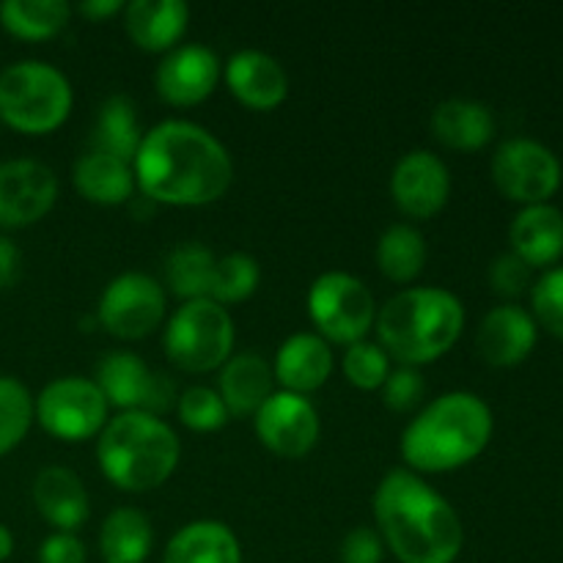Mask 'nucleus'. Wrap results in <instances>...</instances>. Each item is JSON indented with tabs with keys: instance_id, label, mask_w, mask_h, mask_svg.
<instances>
[{
	"instance_id": "f257e3e1",
	"label": "nucleus",
	"mask_w": 563,
	"mask_h": 563,
	"mask_svg": "<svg viewBox=\"0 0 563 563\" xmlns=\"http://www.w3.org/2000/svg\"><path fill=\"white\" fill-rule=\"evenodd\" d=\"M132 170L143 196L168 207H207L234 181L229 148L201 124L181 119L163 121L143 135Z\"/></svg>"
},
{
	"instance_id": "f03ea898",
	"label": "nucleus",
	"mask_w": 563,
	"mask_h": 563,
	"mask_svg": "<svg viewBox=\"0 0 563 563\" xmlns=\"http://www.w3.org/2000/svg\"><path fill=\"white\" fill-rule=\"evenodd\" d=\"M374 520L399 563H454L465 528L454 506L418 473L396 467L374 493Z\"/></svg>"
},
{
	"instance_id": "7ed1b4c3",
	"label": "nucleus",
	"mask_w": 563,
	"mask_h": 563,
	"mask_svg": "<svg viewBox=\"0 0 563 563\" xmlns=\"http://www.w3.org/2000/svg\"><path fill=\"white\" fill-rule=\"evenodd\" d=\"M493 429V410L482 396L451 390L407 423L401 434V460L412 473H451L484 454Z\"/></svg>"
},
{
	"instance_id": "20e7f679",
	"label": "nucleus",
	"mask_w": 563,
	"mask_h": 563,
	"mask_svg": "<svg viewBox=\"0 0 563 563\" xmlns=\"http://www.w3.org/2000/svg\"><path fill=\"white\" fill-rule=\"evenodd\" d=\"M377 344L401 366H427L443 357L465 330V306L440 286H412L390 297L374 319Z\"/></svg>"
},
{
	"instance_id": "39448f33",
	"label": "nucleus",
	"mask_w": 563,
	"mask_h": 563,
	"mask_svg": "<svg viewBox=\"0 0 563 563\" xmlns=\"http://www.w3.org/2000/svg\"><path fill=\"white\" fill-rule=\"evenodd\" d=\"M181 445L174 429L148 412H119L97 438L102 476L124 493H148L174 476Z\"/></svg>"
},
{
	"instance_id": "423d86ee",
	"label": "nucleus",
	"mask_w": 563,
	"mask_h": 563,
	"mask_svg": "<svg viewBox=\"0 0 563 563\" xmlns=\"http://www.w3.org/2000/svg\"><path fill=\"white\" fill-rule=\"evenodd\" d=\"M71 104V82L47 60H16L0 71V121L22 135L55 132Z\"/></svg>"
},
{
	"instance_id": "0eeeda50",
	"label": "nucleus",
	"mask_w": 563,
	"mask_h": 563,
	"mask_svg": "<svg viewBox=\"0 0 563 563\" xmlns=\"http://www.w3.org/2000/svg\"><path fill=\"white\" fill-rule=\"evenodd\" d=\"M234 319L214 300H187L165 324L163 346L176 368L207 374L223 366L234 352Z\"/></svg>"
},
{
	"instance_id": "6e6552de",
	"label": "nucleus",
	"mask_w": 563,
	"mask_h": 563,
	"mask_svg": "<svg viewBox=\"0 0 563 563\" xmlns=\"http://www.w3.org/2000/svg\"><path fill=\"white\" fill-rule=\"evenodd\" d=\"M308 317L328 344L352 346L374 328L377 306L361 278L330 269L308 289Z\"/></svg>"
},
{
	"instance_id": "1a4fd4ad",
	"label": "nucleus",
	"mask_w": 563,
	"mask_h": 563,
	"mask_svg": "<svg viewBox=\"0 0 563 563\" xmlns=\"http://www.w3.org/2000/svg\"><path fill=\"white\" fill-rule=\"evenodd\" d=\"M36 421L49 438L64 443H82L99 438L110 421V405L99 385L86 377H60L44 385L33 399Z\"/></svg>"
},
{
	"instance_id": "9d476101",
	"label": "nucleus",
	"mask_w": 563,
	"mask_h": 563,
	"mask_svg": "<svg viewBox=\"0 0 563 563\" xmlns=\"http://www.w3.org/2000/svg\"><path fill=\"white\" fill-rule=\"evenodd\" d=\"M163 284L146 273H121L104 286L99 297V324L121 341H141L152 335L165 319Z\"/></svg>"
},
{
	"instance_id": "9b49d317",
	"label": "nucleus",
	"mask_w": 563,
	"mask_h": 563,
	"mask_svg": "<svg viewBox=\"0 0 563 563\" xmlns=\"http://www.w3.org/2000/svg\"><path fill=\"white\" fill-rule=\"evenodd\" d=\"M99 390L104 394L110 407H119L121 412H148L159 418L174 407L176 385L163 372H154L146 366L143 357L135 352L115 350L104 355L97 366Z\"/></svg>"
},
{
	"instance_id": "f8f14e48",
	"label": "nucleus",
	"mask_w": 563,
	"mask_h": 563,
	"mask_svg": "<svg viewBox=\"0 0 563 563\" xmlns=\"http://www.w3.org/2000/svg\"><path fill=\"white\" fill-rule=\"evenodd\" d=\"M493 179L506 198L522 207L548 203L561 187V163L544 143L511 137L495 152Z\"/></svg>"
},
{
	"instance_id": "ddd939ff",
	"label": "nucleus",
	"mask_w": 563,
	"mask_h": 563,
	"mask_svg": "<svg viewBox=\"0 0 563 563\" xmlns=\"http://www.w3.org/2000/svg\"><path fill=\"white\" fill-rule=\"evenodd\" d=\"M58 201V176L38 159L0 163V225L27 229L47 218Z\"/></svg>"
},
{
	"instance_id": "4468645a",
	"label": "nucleus",
	"mask_w": 563,
	"mask_h": 563,
	"mask_svg": "<svg viewBox=\"0 0 563 563\" xmlns=\"http://www.w3.org/2000/svg\"><path fill=\"white\" fill-rule=\"evenodd\" d=\"M256 434L264 449L284 460H302L317 445L322 423L308 396L275 390L256 412Z\"/></svg>"
},
{
	"instance_id": "2eb2a0df",
	"label": "nucleus",
	"mask_w": 563,
	"mask_h": 563,
	"mask_svg": "<svg viewBox=\"0 0 563 563\" xmlns=\"http://www.w3.org/2000/svg\"><path fill=\"white\" fill-rule=\"evenodd\" d=\"M394 203L412 220H429L449 203V165L427 148L407 152L390 174Z\"/></svg>"
},
{
	"instance_id": "dca6fc26",
	"label": "nucleus",
	"mask_w": 563,
	"mask_h": 563,
	"mask_svg": "<svg viewBox=\"0 0 563 563\" xmlns=\"http://www.w3.org/2000/svg\"><path fill=\"white\" fill-rule=\"evenodd\" d=\"M220 71V58L207 44H179L159 60L154 86L163 102L174 108H192L218 88Z\"/></svg>"
},
{
	"instance_id": "f3484780",
	"label": "nucleus",
	"mask_w": 563,
	"mask_h": 563,
	"mask_svg": "<svg viewBox=\"0 0 563 563\" xmlns=\"http://www.w3.org/2000/svg\"><path fill=\"white\" fill-rule=\"evenodd\" d=\"M539 339V324L526 308L498 306L482 319L476 333V350L484 363L509 368L526 361Z\"/></svg>"
},
{
	"instance_id": "a211bd4d",
	"label": "nucleus",
	"mask_w": 563,
	"mask_h": 563,
	"mask_svg": "<svg viewBox=\"0 0 563 563\" xmlns=\"http://www.w3.org/2000/svg\"><path fill=\"white\" fill-rule=\"evenodd\" d=\"M223 77L236 102L251 110H275L289 93L286 69L262 49H240L231 55Z\"/></svg>"
},
{
	"instance_id": "6ab92c4d",
	"label": "nucleus",
	"mask_w": 563,
	"mask_h": 563,
	"mask_svg": "<svg viewBox=\"0 0 563 563\" xmlns=\"http://www.w3.org/2000/svg\"><path fill=\"white\" fill-rule=\"evenodd\" d=\"M273 374L289 394H313L333 374V352H330V344L319 333L289 335L278 346Z\"/></svg>"
},
{
	"instance_id": "aec40b11",
	"label": "nucleus",
	"mask_w": 563,
	"mask_h": 563,
	"mask_svg": "<svg viewBox=\"0 0 563 563\" xmlns=\"http://www.w3.org/2000/svg\"><path fill=\"white\" fill-rule=\"evenodd\" d=\"M124 31L146 53H170L187 33L190 9L181 0H132L124 5Z\"/></svg>"
},
{
	"instance_id": "412c9836",
	"label": "nucleus",
	"mask_w": 563,
	"mask_h": 563,
	"mask_svg": "<svg viewBox=\"0 0 563 563\" xmlns=\"http://www.w3.org/2000/svg\"><path fill=\"white\" fill-rule=\"evenodd\" d=\"M33 504L55 531L75 533L91 515L88 489L69 467L49 465L33 482Z\"/></svg>"
},
{
	"instance_id": "4be33fe9",
	"label": "nucleus",
	"mask_w": 563,
	"mask_h": 563,
	"mask_svg": "<svg viewBox=\"0 0 563 563\" xmlns=\"http://www.w3.org/2000/svg\"><path fill=\"white\" fill-rule=\"evenodd\" d=\"M273 366L256 352H240L231 355L220 366L218 394L223 399L229 416L251 418L262 410L264 401L275 394Z\"/></svg>"
},
{
	"instance_id": "5701e85b",
	"label": "nucleus",
	"mask_w": 563,
	"mask_h": 563,
	"mask_svg": "<svg viewBox=\"0 0 563 563\" xmlns=\"http://www.w3.org/2000/svg\"><path fill=\"white\" fill-rule=\"evenodd\" d=\"M511 253L528 267H550L563 256V212L553 203L522 207L509 231Z\"/></svg>"
},
{
	"instance_id": "b1692460",
	"label": "nucleus",
	"mask_w": 563,
	"mask_h": 563,
	"mask_svg": "<svg viewBox=\"0 0 563 563\" xmlns=\"http://www.w3.org/2000/svg\"><path fill=\"white\" fill-rule=\"evenodd\" d=\"M71 181L75 190L80 192L86 201L99 203V207H119L126 203L135 192V170L130 163L91 148L82 154L71 168Z\"/></svg>"
},
{
	"instance_id": "393cba45",
	"label": "nucleus",
	"mask_w": 563,
	"mask_h": 563,
	"mask_svg": "<svg viewBox=\"0 0 563 563\" xmlns=\"http://www.w3.org/2000/svg\"><path fill=\"white\" fill-rule=\"evenodd\" d=\"M432 135L454 152H478L495 137V115L484 102L445 99L432 113Z\"/></svg>"
},
{
	"instance_id": "a878e982",
	"label": "nucleus",
	"mask_w": 563,
	"mask_h": 563,
	"mask_svg": "<svg viewBox=\"0 0 563 563\" xmlns=\"http://www.w3.org/2000/svg\"><path fill=\"white\" fill-rule=\"evenodd\" d=\"M163 563H242L240 539L225 522H187L170 537Z\"/></svg>"
},
{
	"instance_id": "bb28decb",
	"label": "nucleus",
	"mask_w": 563,
	"mask_h": 563,
	"mask_svg": "<svg viewBox=\"0 0 563 563\" xmlns=\"http://www.w3.org/2000/svg\"><path fill=\"white\" fill-rule=\"evenodd\" d=\"M154 531L143 511L121 506L99 528V555L104 563H143L152 553Z\"/></svg>"
},
{
	"instance_id": "cd10ccee",
	"label": "nucleus",
	"mask_w": 563,
	"mask_h": 563,
	"mask_svg": "<svg viewBox=\"0 0 563 563\" xmlns=\"http://www.w3.org/2000/svg\"><path fill=\"white\" fill-rule=\"evenodd\" d=\"M143 132L141 121H137L135 102L124 93L104 99L99 108L97 124H93V148L113 157L124 159L132 165L137 148H141Z\"/></svg>"
},
{
	"instance_id": "c85d7f7f",
	"label": "nucleus",
	"mask_w": 563,
	"mask_h": 563,
	"mask_svg": "<svg viewBox=\"0 0 563 563\" xmlns=\"http://www.w3.org/2000/svg\"><path fill=\"white\" fill-rule=\"evenodd\" d=\"M71 5L66 0H5L0 3V25L22 42H47L69 25Z\"/></svg>"
},
{
	"instance_id": "c756f323",
	"label": "nucleus",
	"mask_w": 563,
	"mask_h": 563,
	"mask_svg": "<svg viewBox=\"0 0 563 563\" xmlns=\"http://www.w3.org/2000/svg\"><path fill=\"white\" fill-rule=\"evenodd\" d=\"M427 264V240L410 223H396L377 242V267L394 284H410Z\"/></svg>"
},
{
	"instance_id": "7c9ffc66",
	"label": "nucleus",
	"mask_w": 563,
	"mask_h": 563,
	"mask_svg": "<svg viewBox=\"0 0 563 563\" xmlns=\"http://www.w3.org/2000/svg\"><path fill=\"white\" fill-rule=\"evenodd\" d=\"M218 256L201 242L174 247L165 262V284L181 300H209V286Z\"/></svg>"
},
{
	"instance_id": "2f4dec72",
	"label": "nucleus",
	"mask_w": 563,
	"mask_h": 563,
	"mask_svg": "<svg viewBox=\"0 0 563 563\" xmlns=\"http://www.w3.org/2000/svg\"><path fill=\"white\" fill-rule=\"evenodd\" d=\"M36 421L33 396L20 379L0 377V456L11 454Z\"/></svg>"
},
{
	"instance_id": "473e14b6",
	"label": "nucleus",
	"mask_w": 563,
	"mask_h": 563,
	"mask_svg": "<svg viewBox=\"0 0 563 563\" xmlns=\"http://www.w3.org/2000/svg\"><path fill=\"white\" fill-rule=\"evenodd\" d=\"M258 280H262V269L258 262L251 253H229V256H220L214 264L212 273V286H209V300H214L218 306H231V302H242L258 289Z\"/></svg>"
},
{
	"instance_id": "72a5a7b5",
	"label": "nucleus",
	"mask_w": 563,
	"mask_h": 563,
	"mask_svg": "<svg viewBox=\"0 0 563 563\" xmlns=\"http://www.w3.org/2000/svg\"><path fill=\"white\" fill-rule=\"evenodd\" d=\"M344 377L355 385L357 390H379L390 374V357L374 341H357L346 346L344 352Z\"/></svg>"
},
{
	"instance_id": "f704fd0d",
	"label": "nucleus",
	"mask_w": 563,
	"mask_h": 563,
	"mask_svg": "<svg viewBox=\"0 0 563 563\" xmlns=\"http://www.w3.org/2000/svg\"><path fill=\"white\" fill-rule=\"evenodd\" d=\"M176 410H179L181 423L192 432H218L231 418L218 390L207 388V385L187 388L176 401Z\"/></svg>"
},
{
	"instance_id": "c9c22d12",
	"label": "nucleus",
	"mask_w": 563,
	"mask_h": 563,
	"mask_svg": "<svg viewBox=\"0 0 563 563\" xmlns=\"http://www.w3.org/2000/svg\"><path fill=\"white\" fill-rule=\"evenodd\" d=\"M533 319L555 339H563V267H553L533 284Z\"/></svg>"
},
{
	"instance_id": "e433bc0d",
	"label": "nucleus",
	"mask_w": 563,
	"mask_h": 563,
	"mask_svg": "<svg viewBox=\"0 0 563 563\" xmlns=\"http://www.w3.org/2000/svg\"><path fill=\"white\" fill-rule=\"evenodd\" d=\"M379 390H383V401L388 410L410 412L427 396V379H423V374L418 368L399 366L388 374V379H385V385Z\"/></svg>"
},
{
	"instance_id": "4c0bfd02",
	"label": "nucleus",
	"mask_w": 563,
	"mask_h": 563,
	"mask_svg": "<svg viewBox=\"0 0 563 563\" xmlns=\"http://www.w3.org/2000/svg\"><path fill=\"white\" fill-rule=\"evenodd\" d=\"M489 284L498 295L504 297H517L528 289L531 284V267L526 262L515 256V253H504L493 262L489 267Z\"/></svg>"
},
{
	"instance_id": "58836bf2",
	"label": "nucleus",
	"mask_w": 563,
	"mask_h": 563,
	"mask_svg": "<svg viewBox=\"0 0 563 563\" xmlns=\"http://www.w3.org/2000/svg\"><path fill=\"white\" fill-rule=\"evenodd\" d=\"M383 555L385 542L374 528H352L341 542V563H383Z\"/></svg>"
},
{
	"instance_id": "ea45409f",
	"label": "nucleus",
	"mask_w": 563,
	"mask_h": 563,
	"mask_svg": "<svg viewBox=\"0 0 563 563\" xmlns=\"http://www.w3.org/2000/svg\"><path fill=\"white\" fill-rule=\"evenodd\" d=\"M86 544L75 533L55 531L38 548V563H86Z\"/></svg>"
},
{
	"instance_id": "a19ab883",
	"label": "nucleus",
	"mask_w": 563,
	"mask_h": 563,
	"mask_svg": "<svg viewBox=\"0 0 563 563\" xmlns=\"http://www.w3.org/2000/svg\"><path fill=\"white\" fill-rule=\"evenodd\" d=\"M22 269V253L9 236H0V291L11 289L20 278Z\"/></svg>"
},
{
	"instance_id": "79ce46f5",
	"label": "nucleus",
	"mask_w": 563,
	"mask_h": 563,
	"mask_svg": "<svg viewBox=\"0 0 563 563\" xmlns=\"http://www.w3.org/2000/svg\"><path fill=\"white\" fill-rule=\"evenodd\" d=\"M126 3H121V0H82L80 5H77V14L86 16V20L91 22H102L108 20V16H115L124 11Z\"/></svg>"
},
{
	"instance_id": "37998d69",
	"label": "nucleus",
	"mask_w": 563,
	"mask_h": 563,
	"mask_svg": "<svg viewBox=\"0 0 563 563\" xmlns=\"http://www.w3.org/2000/svg\"><path fill=\"white\" fill-rule=\"evenodd\" d=\"M11 553H14V533L0 522V563L9 561Z\"/></svg>"
}]
</instances>
